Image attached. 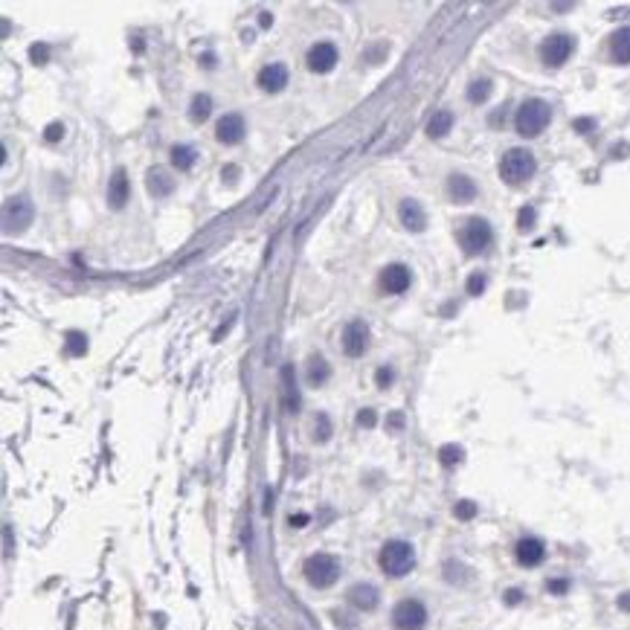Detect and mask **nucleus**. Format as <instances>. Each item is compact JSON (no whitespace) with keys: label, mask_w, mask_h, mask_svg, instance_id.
Here are the masks:
<instances>
[{"label":"nucleus","mask_w":630,"mask_h":630,"mask_svg":"<svg viewBox=\"0 0 630 630\" xmlns=\"http://www.w3.org/2000/svg\"><path fill=\"white\" fill-rule=\"evenodd\" d=\"M377 564H381V569L386 572L389 578H404L415 567V549L407 540H389V543L381 546Z\"/></svg>","instance_id":"f257e3e1"},{"label":"nucleus","mask_w":630,"mask_h":630,"mask_svg":"<svg viewBox=\"0 0 630 630\" xmlns=\"http://www.w3.org/2000/svg\"><path fill=\"white\" fill-rule=\"evenodd\" d=\"M535 172H538V160L529 148H511L500 160V175L511 186H523Z\"/></svg>","instance_id":"f03ea898"},{"label":"nucleus","mask_w":630,"mask_h":630,"mask_svg":"<svg viewBox=\"0 0 630 630\" xmlns=\"http://www.w3.org/2000/svg\"><path fill=\"white\" fill-rule=\"evenodd\" d=\"M552 122V108L549 102H543V99H529L520 105V110H517V117H514V128L520 137H538L546 131V125Z\"/></svg>","instance_id":"7ed1b4c3"},{"label":"nucleus","mask_w":630,"mask_h":630,"mask_svg":"<svg viewBox=\"0 0 630 630\" xmlns=\"http://www.w3.org/2000/svg\"><path fill=\"white\" fill-rule=\"evenodd\" d=\"M302 572H305V578H308L311 587L326 590V587H331L334 581L340 578V561L334 555H328V552H317L302 564Z\"/></svg>","instance_id":"20e7f679"},{"label":"nucleus","mask_w":630,"mask_h":630,"mask_svg":"<svg viewBox=\"0 0 630 630\" xmlns=\"http://www.w3.org/2000/svg\"><path fill=\"white\" fill-rule=\"evenodd\" d=\"M491 242H494V230H491V224H488L485 218H471L459 233V244L465 247L468 256L482 253V250L491 247Z\"/></svg>","instance_id":"39448f33"},{"label":"nucleus","mask_w":630,"mask_h":630,"mask_svg":"<svg viewBox=\"0 0 630 630\" xmlns=\"http://www.w3.org/2000/svg\"><path fill=\"white\" fill-rule=\"evenodd\" d=\"M392 624H395V630H424L427 607L418 598H404L392 610Z\"/></svg>","instance_id":"423d86ee"},{"label":"nucleus","mask_w":630,"mask_h":630,"mask_svg":"<svg viewBox=\"0 0 630 630\" xmlns=\"http://www.w3.org/2000/svg\"><path fill=\"white\" fill-rule=\"evenodd\" d=\"M32 215H35V206L30 198H23V195L9 198L3 206V230L6 233H23L32 224Z\"/></svg>","instance_id":"0eeeda50"},{"label":"nucleus","mask_w":630,"mask_h":630,"mask_svg":"<svg viewBox=\"0 0 630 630\" xmlns=\"http://www.w3.org/2000/svg\"><path fill=\"white\" fill-rule=\"evenodd\" d=\"M572 50H575V41H572L569 35H564V32H558V35H549L543 41L540 55H543V61L549 67H561L572 55Z\"/></svg>","instance_id":"6e6552de"},{"label":"nucleus","mask_w":630,"mask_h":630,"mask_svg":"<svg viewBox=\"0 0 630 630\" xmlns=\"http://www.w3.org/2000/svg\"><path fill=\"white\" fill-rule=\"evenodd\" d=\"M369 348V326L363 319H352L343 328V352L348 357H360Z\"/></svg>","instance_id":"1a4fd4ad"},{"label":"nucleus","mask_w":630,"mask_h":630,"mask_svg":"<svg viewBox=\"0 0 630 630\" xmlns=\"http://www.w3.org/2000/svg\"><path fill=\"white\" fill-rule=\"evenodd\" d=\"M337 61H340V52L334 44H328V41H319V44H314L308 50V70H311V73H331Z\"/></svg>","instance_id":"9d476101"},{"label":"nucleus","mask_w":630,"mask_h":630,"mask_svg":"<svg viewBox=\"0 0 630 630\" xmlns=\"http://www.w3.org/2000/svg\"><path fill=\"white\" fill-rule=\"evenodd\" d=\"M244 131H247V125L239 114H224L215 125V137H218V143L224 146H239L242 139H244Z\"/></svg>","instance_id":"9b49d317"},{"label":"nucleus","mask_w":630,"mask_h":630,"mask_svg":"<svg viewBox=\"0 0 630 630\" xmlns=\"http://www.w3.org/2000/svg\"><path fill=\"white\" fill-rule=\"evenodd\" d=\"M413 282V273L407 264H386L381 270V288L386 293H404Z\"/></svg>","instance_id":"f8f14e48"},{"label":"nucleus","mask_w":630,"mask_h":630,"mask_svg":"<svg viewBox=\"0 0 630 630\" xmlns=\"http://www.w3.org/2000/svg\"><path fill=\"white\" fill-rule=\"evenodd\" d=\"M514 555H517V564L520 567H538L546 558V546L540 538H523V540H517Z\"/></svg>","instance_id":"ddd939ff"},{"label":"nucleus","mask_w":630,"mask_h":630,"mask_svg":"<svg viewBox=\"0 0 630 630\" xmlns=\"http://www.w3.org/2000/svg\"><path fill=\"white\" fill-rule=\"evenodd\" d=\"M398 218H401V224H404V227H407L410 233H424V227H427L424 206L418 204V201H413V198H404V201H401V206H398Z\"/></svg>","instance_id":"4468645a"},{"label":"nucleus","mask_w":630,"mask_h":630,"mask_svg":"<svg viewBox=\"0 0 630 630\" xmlns=\"http://www.w3.org/2000/svg\"><path fill=\"white\" fill-rule=\"evenodd\" d=\"M288 85V67L285 64H264L259 70V88L264 93H279Z\"/></svg>","instance_id":"2eb2a0df"},{"label":"nucleus","mask_w":630,"mask_h":630,"mask_svg":"<svg viewBox=\"0 0 630 630\" xmlns=\"http://www.w3.org/2000/svg\"><path fill=\"white\" fill-rule=\"evenodd\" d=\"M131 198V184H128V175L125 169H117L114 177L108 180V204L110 209H122Z\"/></svg>","instance_id":"dca6fc26"},{"label":"nucleus","mask_w":630,"mask_h":630,"mask_svg":"<svg viewBox=\"0 0 630 630\" xmlns=\"http://www.w3.org/2000/svg\"><path fill=\"white\" fill-rule=\"evenodd\" d=\"M447 192H451L453 201L468 204V201L477 198V184H473L471 177H465V175H451V180H447Z\"/></svg>","instance_id":"f3484780"},{"label":"nucleus","mask_w":630,"mask_h":630,"mask_svg":"<svg viewBox=\"0 0 630 630\" xmlns=\"http://www.w3.org/2000/svg\"><path fill=\"white\" fill-rule=\"evenodd\" d=\"M348 601L357 607V610H375L377 607V601H381V595H377V590L372 584H355L352 590H348Z\"/></svg>","instance_id":"a211bd4d"},{"label":"nucleus","mask_w":630,"mask_h":630,"mask_svg":"<svg viewBox=\"0 0 630 630\" xmlns=\"http://www.w3.org/2000/svg\"><path fill=\"white\" fill-rule=\"evenodd\" d=\"M610 55L616 64H630V26L616 30L610 38Z\"/></svg>","instance_id":"6ab92c4d"},{"label":"nucleus","mask_w":630,"mask_h":630,"mask_svg":"<svg viewBox=\"0 0 630 630\" xmlns=\"http://www.w3.org/2000/svg\"><path fill=\"white\" fill-rule=\"evenodd\" d=\"M175 189V180L166 175L163 169H151L148 172V192L154 195V198H166Z\"/></svg>","instance_id":"aec40b11"},{"label":"nucleus","mask_w":630,"mask_h":630,"mask_svg":"<svg viewBox=\"0 0 630 630\" xmlns=\"http://www.w3.org/2000/svg\"><path fill=\"white\" fill-rule=\"evenodd\" d=\"M451 128H453V114H451V110H436V114H433V119L427 122V134H430V139H442Z\"/></svg>","instance_id":"412c9836"},{"label":"nucleus","mask_w":630,"mask_h":630,"mask_svg":"<svg viewBox=\"0 0 630 630\" xmlns=\"http://www.w3.org/2000/svg\"><path fill=\"white\" fill-rule=\"evenodd\" d=\"M282 401H285L288 413H297L299 395H297V386H293V369L291 366H282Z\"/></svg>","instance_id":"4be33fe9"},{"label":"nucleus","mask_w":630,"mask_h":630,"mask_svg":"<svg viewBox=\"0 0 630 630\" xmlns=\"http://www.w3.org/2000/svg\"><path fill=\"white\" fill-rule=\"evenodd\" d=\"M195 160H198V151H195L192 146H175L172 148V166L177 172H189Z\"/></svg>","instance_id":"5701e85b"},{"label":"nucleus","mask_w":630,"mask_h":630,"mask_svg":"<svg viewBox=\"0 0 630 630\" xmlns=\"http://www.w3.org/2000/svg\"><path fill=\"white\" fill-rule=\"evenodd\" d=\"M328 375H331L328 363L323 357H311V363H308V384H311V386H323L328 381Z\"/></svg>","instance_id":"b1692460"},{"label":"nucleus","mask_w":630,"mask_h":630,"mask_svg":"<svg viewBox=\"0 0 630 630\" xmlns=\"http://www.w3.org/2000/svg\"><path fill=\"white\" fill-rule=\"evenodd\" d=\"M209 114H213V99H209L206 93H198L192 99V108H189V119L192 122H204Z\"/></svg>","instance_id":"393cba45"},{"label":"nucleus","mask_w":630,"mask_h":630,"mask_svg":"<svg viewBox=\"0 0 630 630\" xmlns=\"http://www.w3.org/2000/svg\"><path fill=\"white\" fill-rule=\"evenodd\" d=\"M64 346H67V352L73 355V357H81V355L88 352V337H85L81 331H67Z\"/></svg>","instance_id":"a878e982"},{"label":"nucleus","mask_w":630,"mask_h":630,"mask_svg":"<svg viewBox=\"0 0 630 630\" xmlns=\"http://www.w3.org/2000/svg\"><path fill=\"white\" fill-rule=\"evenodd\" d=\"M462 456H465V451H462L459 444H444L442 451H439V462L444 468H453V465H459L462 462Z\"/></svg>","instance_id":"bb28decb"},{"label":"nucleus","mask_w":630,"mask_h":630,"mask_svg":"<svg viewBox=\"0 0 630 630\" xmlns=\"http://www.w3.org/2000/svg\"><path fill=\"white\" fill-rule=\"evenodd\" d=\"M488 96H491V81H488V79H480V81H473V85L468 88V99H471L473 105L485 102Z\"/></svg>","instance_id":"cd10ccee"},{"label":"nucleus","mask_w":630,"mask_h":630,"mask_svg":"<svg viewBox=\"0 0 630 630\" xmlns=\"http://www.w3.org/2000/svg\"><path fill=\"white\" fill-rule=\"evenodd\" d=\"M453 514L459 517V520H473V517H477V502H471V500H462V502H456Z\"/></svg>","instance_id":"c85d7f7f"},{"label":"nucleus","mask_w":630,"mask_h":630,"mask_svg":"<svg viewBox=\"0 0 630 630\" xmlns=\"http://www.w3.org/2000/svg\"><path fill=\"white\" fill-rule=\"evenodd\" d=\"M535 209H531V206H523L520 209V215H517V224H520V230L526 233V230H531V227H535Z\"/></svg>","instance_id":"c756f323"},{"label":"nucleus","mask_w":630,"mask_h":630,"mask_svg":"<svg viewBox=\"0 0 630 630\" xmlns=\"http://www.w3.org/2000/svg\"><path fill=\"white\" fill-rule=\"evenodd\" d=\"M482 291H485V273H471V279H468V293H471V297H480Z\"/></svg>","instance_id":"7c9ffc66"},{"label":"nucleus","mask_w":630,"mask_h":630,"mask_svg":"<svg viewBox=\"0 0 630 630\" xmlns=\"http://www.w3.org/2000/svg\"><path fill=\"white\" fill-rule=\"evenodd\" d=\"M61 137H64V125H61V122H50L47 131H44V139H47V143H59Z\"/></svg>","instance_id":"2f4dec72"},{"label":"nucleus","mask_w":630,"mask_h":630,"mask_svg":"<svg viewBox=\"0 0 630 630\" xmlns=\"http://www.w3.org/2000/svg\"><path fill=\"white\" fill-rule=\"evenodd\" d=\"M30 55H32L35 64H47L50 50H47V44H32V47H30Z\"/></svg>","instance_id":"473e14b6"},{"label":"nucleus","mask_w":630,"mask_h":630,"mask_svg":"<svg viewBox=\"0 0 630 630\" xmlns=\"http://www.w3.org/2000/svg\"><path fill=\"white\" fill-rule=\"evenodd\" d=\"M392 377H395V372H392L389 366H381V369L375 372V381H377V386H381V389H386L392 384Z\"/></svg>","instance_id":"72a5a7b5"},{"label":"nucleus","mask_w":630,"mask_h":630,"mask_svg":"<svg viewBox=\"0 0 630 630\" xmlns=\"http://www.w3.org/2000/svg\"><path fill=\"white\" fill-rule=\"evenodd\" d=\"M546 590L555 593V595H564L569 590V581L567 578H552V581H546Z\"/></svg>","instance_id":"f704fd0d"},{"label":"nucleus","mask_w":630,"mask_h":630,"mask_svg":"<svg viewBox=\"0 0 630 630\" xmlns=\"http://www.w3.org/2000/svg\"><path fill=\"white\" fill-rule=\"evenodd\" d=\"M317 422H319V433H314V439H317V442H326V439H328V433H331L328 418H326V415H319Z\"/></svg>","instance_id":"c9c22d12"},{"label":"nucleus","mask_w":630,"mask_h":630,"mask_svg":"<svg viewBox=\"0 0 630 630\" xmlns=\"http://www.w3.org/2000/svg\"><path fill=\"white\" fill-rule=\"evenodd\" d=\"M357 424L360 427H375V410H360L357 413Z\"/></svg>","instance_id":"e433bc0d"},{"label":"nucleus","mask_w":630,"mask_h":630,"mask_svg":"<svg viewBox=\"0 0 630 630\" xmlns=\"http://www.w3.org/2000/svg\"><path fill=\"white\" fill-rule=\"evenodd\" d=\"M590 128H593V119H575V131L578 134H590Z\"/></svg>","instance_id":"4c0bfd02"},{"label":"nucleus","mask_w":630,"mask_h":630,"mask_svg":"<svg viewBox=\"0 0 630 630\" xmlns=\"http://www.w3.org/2000/svg\"><path fill=\"white\" fill-rule=\"evenodd\" d=\"M520 598H523V593H520V590H509V593H506V604H517Z\"/></svg>","instance_id":"58836bf2"},{"label":"nucleus","mask_w":630,"mask_h":630,"mask_svg":"<svg viewBox=\"0 0 630 630\" xmlns=\"http://www.w3.org/2000/svg\"><path fill=\"white\" fill-rule=\"evenodd\" d=\"M619 610L630 613V593H622V595H619Z\"/></svg>","instance_id":"ea45409f"},{"label":"nucleus","mask_w":630,"mask_h":630,"mask_svg":"<svg viewBox=\"0 0 630 630\" xmlns=\"http://www.w3.org/2000/svg\"><path fill=\"white\" fill-rule=\"evenodd\" d=\"M308 523V517L305 514H297V517H291V526H305Z\"/></svg>","instance_id":"a19ab883"}]
</instances>
